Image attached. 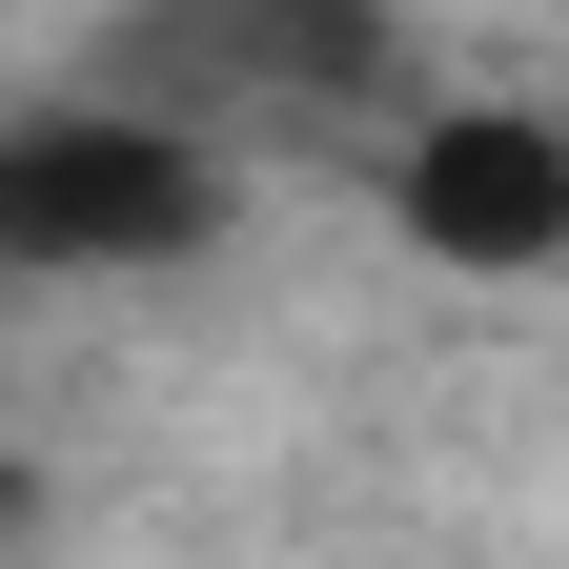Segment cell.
Here are the masks:
<instances>
[{
  "label": "cell",
  "mask_w": 569,
  "mask_h": 569,
  "mask_svg": "<svg viewBox=\"0 0 569 569\" xmlns=\"http://www.w3.org/2000/svg\"><path fill=\"white\" fill-rule=\"evenodd\" d=\"M224 224V163L163 102H21L0 122V264L82 284V264H183Z\"/></svg>",
  "instance_id": "cell-1"
},
{
  "label": "cell",
  "mask_w": 569,
  "mask_h": 569,
  "mask_svg": "<svg viewBox=\"0 0 569 569\" xmlns=\"http://www.w3.org/2000/svg\"><path fill=\"white\" fill-rule=\"evenodd\" d=\"M0 529H21V448H0Z\"/></svg>",
  "instance_id": "cell-3"
},
{
  "label": "cell",
  "mask_w": 569,
  "mask_h": 569,
  "mask_svg": "<svg viewBox=\"0 0 569 569\" xmlns=\"http://www.w3.org/2000/svg\"><path fill=\"white\" fill-rule=\"evenodd\" d=\"M387 224L427 264H488V284L569 264V122H529V102H427L407 163H387Z\"/></svg>",
  "instance_id": "cell-2"
}]
</instances>
